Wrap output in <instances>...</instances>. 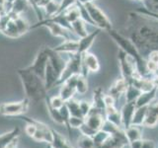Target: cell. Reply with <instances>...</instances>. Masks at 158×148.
Masks as SVG:
<instances>
[{
    "instance_id": "1",
    "label": "cell",
    "mask_w": 158,
    "mask_h": 148,
    "mask_svg": "<svg viewBox=\"0 0 158 148\" xmlns=\"http://www.w3.org/2000/svg\"><path fill=\"white\" fill-rule=\"evenodd\" d=\"M127 29L128 39L144 58L150 51H158V28L148 23L147 17L135 11L130 12Z\"/></svg>"
},
{
    "instance_id": "2",
    "label": "cell",
    "mask_w": 158,
    "mask_h": 148,
    "mask_svg": "<svg viewBox=\"0 0 158 148\" xmlns=\"http://www.w3.org/2000/svg\"><path fill=\"white\" fill-rule=\"evenodd\" d=\"M17 73L19 77L21 78L25 95H26V98L30 100V102L33 101L35 103H38L40 101L46 100V98L48 97V91L44 86V79L39 77L36 73H34L28 67L17 69Z\"/></svg>"
},
{
    "instance_id": "3",
    "label": "cell",
    "mask_w": 158,
    "mask_h": 148,
    "mask_svg": "<svg viewBox=\"0 0 158 148\" xmlns=\"http://www.w3.org/2000/svg\"><path fill=\"white\" fill-rule=\"evenodd\" d=\"M108 33L113 39V41L118 44V47H120V49H122V51H125L127 56H130L131 57L135 59L137 71L140 73V75H142L143 77H149L150 74L146 69V59L140 54L139 51H138L137 47L135 46V43H133L128 38L125 37L121 33L115 31L114 29L110 30Z\"/></svg>"
},
{
    "instance_id": "4",
    "label": "cell",
    "mask_w": 158,
    "mask_h": 148,
    "mask_svg": "<svg viewBox=\"0 0 158 148\" xmlns=\"http://www.w3.org/2000/svg\"><path fill=\"white\" fill-rule=\"evenodd\" d=\"M82 73V54L80 53H72L71 57L66 61L65 67L59 76L57 81V85H61L63 82H65L69 77H71L75 74Z\"/></svg>"
},
{
    "instance_id": "5",
    "label": "cell",
    "mask_w": 158,
    "mask_h": 148,
    "mask_svg": "<svg viewBox=\"0 0 158 148\" xmlns=\"http://www.w3.org/2000/svg\"><path fill=\"white\" fill-rule=\"evenodd\" d=\"M39 27H44L49 30V32L54 37H59L62 38L64 41H67V39H78L79 38L74 34L72 31L68 30L66 28H64L60 25H58L54 22L49 21L48 19H44L42 21H39L36 25L31 27V29L35 28H39Z\"/></svg>"
},
{
    "instance_id": "6",
    "label": "cell",
    "mask_w": 158,
    "mask_h": 148,
    "mask_svg": "<svg viewBox=\"0 0 158 148\" xmlns=\"http://www.w3.org/2000/svg\"><path fill=\"white\" fill-rule=\"evenodd\" d=\"M84 6L86 7L89 15H90V18L92 20V22L94 23V26H96L99 29L104 30V31L107 32L113 29L112 24L109 18L106 16V14L100 8H98L93 2L84 4Z\"/></svg>"
},
{
    "instance_id": "7",
    "label": "cell",
    "mask_w": 158,
    "mask_h": 148,
    "mask_svg": "<svg viewBox=\"0 0 158 148\" xmlns=\"http://www.w3.org/2000/svg\"><path fill=\"white\" fill-rule=\"evenodd\" d=\"M29 106L30 100L28 98L19 102L2 103L0 104V115L5 117H19L28 111Z\"/></svg>"
},
{
    "instance_id": "8",
    "label": "cell",
    "mask_w": 158,
    "mask_h": 148,
    "mask_svg": "<svg viewBox=\"0 0 158 148\" xmlns=\"http://www.w3.org/2000/svg\"><path fill=\"white\" fill-rule=\"evenodd\" d=\"M118 62H120L122 77L127 82V84H131L133 74L137 71L135 59L120 49L118 51Z\"/></svg>"
},
{
    "instance_id": "9",
    "label": "cell",
    "mask_w": 158,
    "mask_h": 148,
    "mask_svg": "<svg viewBox=\"0 0 158 148\" xmlns=\"http://www.w3.org/2000/svg\"><path fill=\"white\" fill-rule=\"evenodd\" d=\"M48 62V54L47 51V47H44L38 51L34 62L30 66H28V68L31 69L34 73H36L39 77L44 79V72H46Z\"/></svg>"
},
{
    "instance_id": "10",
    "label": "cell",
    "mask_w": 158,
    "mask_h": 148,
    "mask_svg": "<svg viewBox=\"0 0 158 148\" xmlns=\"http://www.w3.org/2000/svg\"><path fill=\"white\" fill-rule=\"evenodd\" d=\"M84 122L95 131L100 130L105 122V113L95 107H92L91 111L84 117Z\"/></svg>"
},
{
    "instance_id": "11",
    "label": "cell",
    "mask_w": 158,
    "mask_h": 148,
    "mask_svg": "<svg viewBox=\"0 0 158 148\" xmlns=\"http://www.w3.org/2000/svg\"><path fill=\"white\" fill-rule=\"evenodd\" d=\"M100 70V63L98 58L90 52L82 53V75L87 77L88 72H98Z\"/></svg>"
},
{
    "instance_id": "12",
    "label": "cell",
    "mask_w": 158,
    "mask_h": 148,
    "mask_svg": "<svg viewBox=\"0 0 158 148\" xmlns=\"http://www.w3.org/2000/svg\"><path fill=\"white\" fill-rule=\"evenodd\" d=\"M79 74H75L71 77H69L65 82L61 84L60 91H59V96L64 102H67L68 100L73 98L74 94L76 93V82Z\"/></svg>"
},
{
    "instance_id": "13",
    "label": "cell",
    "mask_w": 158,
    "mask_h": 148,
    "mask_svg": "<svg viewBox=\"0 0 158 148\" xmlns=\"http://www.w3.org/2000/svg\"><path fill=\"white\" fill-rule=\"evenodd\" d=\"M158 125V101L151 102L147 107V115L142 126L153 128Z\"/></svg>"
},
{
    "instance_id": "14",
    "label": "cell",
    "mask_w": 158,
    "mask_h": 148,
    "mask_svg": "<svg viewBox=\"0 0 158 148\" xmlns=\"http://www.w3.org/2000/svg\"><path fill=\"white\" fill-rule=\"evenodd\" d=\"M47 51H48V54L49 63L52 64V67L54 68V70H56L58 75L60 76L63 68L65 67L66 61H64V59L59 56V52L56 51L53 48L47 47Z\"/></svg>"
},
{
    "instance_id": "15",
    "label": "cell",
    "mask_w": 158,
    "mask_h": 148,
    "mask_svg": "<svg viewBox=\"0 0 158 148\" xmlns=\"http://www.w3.org/2000/svg\"><path fill=\"white\" fill-rule=\"evenodd\" d=\"M135 109H136L135 102L125 103V105L123 106L121 110V117H122V125L123 130L131 125V120Z\"/></svg>"
},
{
    "instance_id": "16",
    "label": "cell",
    "mask_w": 158,
    "mask_h": 148,
    "mask_svg": "<svg viewBox=\"0 0 158 148\" xmlns=\"http://www.w3.org/2000/svg\"><path fill=\"white\" fill-rule=\"evenodd\" d=\"M102 30L101 29H96L94 30L93 32L87 34V36H85L84 38H81L78 39V51L77 53H84L88 51V49L90 48V47L92 46V43L95 41V39L97 38V36L101 33Z\"/></svg>"
},
{
    "instance_id": "17",
    "label": "cell",
    "mask_w": 158,
    "mask_h": 148,
    "mask_svg": "<svg viewBox=\"0 0 158 148\" xmlns=\"http://www.w3.org/2000/svg\"><path fill=\"white\" fill-rule=\"evenodd\" d=\"M58 79H59V75L48 61L46 68V72H44V86H46L47 91L51 90L52 87L56 86Z\"/></svg>"
},
{
    "instance_id": "18",
    "label": "cell",
    "mask_w": 158,
    "mask_h": 148,
    "mask_svg": "<svg viewBox=\"0 0 158 148\" xmlns=\"http://www.w3.org/2000/svg\"><path fill=\"white\" fill-rule=\"evenodd\" d=\"M127 85H128L127 82L123 77L120 79H117V80L112 84V86L110 87L109 94L115 98V100L117 101L123 95H125V92L127 90Z\"/></svg>"
},
{
    "instance_id": "19",
    "label": "cell",
    "mask_w": 158,
    "mask_h": 148,
    "mask_svg": "<svg viewBox=\"0 0 158 148\" xmlns=\"http://www.w3.org/2000/svg\"><path fill=\"white\" fill-rule=\"evenodd\" d=\"M105 120L118 127H123L121 111H118L116 106L105 108Z\"/></svg>"
},
{
    "instance_id": "20",
    "label": "cell",
    "mask_w": 158,
    "mask_h": 148,
    "mask_svg": "<svg viewBox=\"0 0 158 148\" xmlns=\"http://www.w3.org/2000/svg\"><path fill=\"white\" fill-rule=\"evenodd\" d=\"M157 91H158L157 88H153L151 91L142 92L135 100V107L136 108H140V107L148 106L151 102H153L155 100Z\"/></svg>"
},
{
    "instance_id": "21",
    "label": "cell",
    "mask_w": 158,
    "mask_h": 148,
    "mask_svg": "<svg viewBox=\"0 0 158 148\" xmlns=\"http://www.w3.org/2000/svg\"><path fill=\"white\" fill-rule=\"evenodd\" d=\"M131 84L135 86V87H136L141 93L142 92L151 91L153 88H155L154 85H153L152 78H150V77H143V76H141L139 78L133 79Z\"/></svg>"
},
{
    "instance_id": "22",
    "label": "cell",
    "mask_w": 158,
    "mask_h": 148,
    "mask_svg": "<svg viewBox=\"0 0 158 148\" xmlns=\"http://www.w3.org/2000/svg\"><path fill=\"white\" fill-rule=\"evenodd\" d=\"M57 52L76 53L78 51V39H67L53 48Z\"/></svg>"
},
{
    "instance_id": "23",
    "label": "cell",
    "mask_w": 158,
    "mask_h": 148,
    "mask_svg": "<svg viewBox=\"0 0 158 148\" xmlns=\"http://www.w3.org/2000/svg\"><path fill=\"white\" fill-rule=\"evenodd\" d=\"M125 134L127 136V139L128 143L131 141L137 140V139H142L141 126L130 125L128 127L125 128Z\"/></svg>"
},
{
    "instance_id": "24",
    "label": "cell",
    "mask_w": 158,
    "mask_h": 148,
    "mask_svg": "<svg viewBox=\"0 0 158 148\" xmlns=\"http://www.w3.org/2000/svg\"><path fill=\"white\" fill-rule=\"evenodd\" d=\"M52 132H53V140L51 143L52 148H74L71 145V143L65 139V137L62 136L56 130H54L53 128H52Z\"/></svg>"
},
{
    "instance_id": "25",
    "label": "cell",
    "mask_w": 158,
    "mask_h": 148,
    "mask_svg": "<svg viewBox=\"0 0 158 148\" xmlns=\"http://www.w3.org/2000/svg\"><path fill=\"white\" fill-rule=\"evenodd\" d=\"M147 107H140L136 108L135 113H133L132 120H131V125H137V126H142L143 121H144L146 115H147Z\"/></svg>"
},
{
    "instance_id": "26",
    "label": "cell",
    "mask_w": 158,
    "mask_h": 148,
    "mask_svg": "<svg viewBox=\"0 0 158 148\" xmlns=\"http://www.w3.org/2000/svg\"><path fill=\"white\" fill-rule=\"evenodd\" d=\"M71 28H72L73 33L75 34L79 39L87 36V30H86V26H85V22H84L81 18L72 22Z\"/></svg>"
},
{
    "instance_id": "27",
    "label": "cell",
    "mask_w": 158,
    "mask_h": 148,
    "mask_svg": "<svg viewBox=\"0 0 158 148\" xmlns=\"http://www.w3.org/2000/svg\"><path fill=\"white\" fill-rule=\"evenodd\" d=\"M1 32L9 38H18L21 36L18 31V28L16 26V23H15L14 19H11V18H10L7 25L5 26V28Z\"/></svg>"
},
{
    "instance_id": "28",
    "label": "cell",
    "mask_w": 158,
    "mask_h": 148,
    "mask_svg": "<svg viewBox=\"0 0 158 148\" xmlns=\"http://www.w3.org/2000/svg\"><path fill=\"white\" fill-rule=\"evenodd\" d=\"M93 107H95L101 111H104L105 113V104H104V94L101 88H97L94 91L93 95V102H92Z\"/></svg>"
},
{
    "instance_id": "29",
    "label": "cell",
    "mask_w": 158,
    "mask_h": 148,
    "mask_svg": "<svg viewBox=\"0 0 158 148\" xmlns=\"http://www.w3.org/2000/svg\"><path fill=\"white\" fill-rule=\"evenodd\" d=\"M65 105H66V107L68 109L70 116L84 118V117L82 115V112L80 110V106H79V102L78 101L74 100V99L72 98V99H70V100H68L67 102H65Z\"/></svg>"
},
{
    "instance_id": "30",
    "label": "cell",
    "mask_w": 158,
    "mask_h": 148,
    "mask_svg": "<svg viewBox=\"0 0 158 148\" xmlns=\"http://www.w3.org/2000/svg\"><path fill=\"white\" fill-rule=\"evenodd\" d=\"M64 14V16L67 19V21L69 23H72L74 21H76V20L80 19V11H79V8L77 6V4H73L72 6H70L69 8H67L65 11L61 12Z\"/></svg>"
},
{
    "instance_id": "31",
    "label": "cell",
    "mask_w": 158,
    "mask_h": 148,
    "mask_svg": "<svg viewBox=\"0 0 158 148\" xmlns=\"http://www.w3.org/2000/svg\"><path fill=\"white\" fill-rule=\"evenodd\" d=\"M141 94V92L138 90L136 87H135L131 84H128L127 87V90L125 92V99H126V103L128 102H135L137 97Z\"/></svg>"
},
{
    "instance_id": "32",
    "label": "cell",
    "mask_w": 158,
    "mask_h": 148,
    "mask_svg": "<svg viewBox=\"0 0 158 148\" xmlns=\"http://www.w3.org/2000/svg\"><path fill=\"white\" fill-rule=\"evenodd\" d=\"M46 105H47V109H48V115L51 117L52 120L56 122V123H58V125H64V121L62 120V117L60 115V113H59V110L57 109H54L52 108L51 105L48 104L47 98H46Z\"/></svg>"
},
{
    "instance_id": "33",
    "label": "cell",
    "mask_w": 158,
    "mask_h": 148,
    "mask_svg": "<svg viewBox=\"0 0 158 148\" xmlns=\"http://www.w3.org/2000/svg\"><path fill=\"white\" fill-rule=\"evenodd\" d=\"M28 5H29L28 0H15L11 4V11L10 12L20 15L27 9Z\"/></svg>"
},
{
    "instance_id": "34",
    "label": "cell",
    "mask_w": 158,
    "mask_h": 148,
    "mask_svg": "<svg viewBox=\"0 0 158 148\" xmlns=\"http://www.w3.org/2000/svg\"><path fill=\"white\" fill-rule=\"evenodd\" d=\"M87 77L83 76L82 74H79L76 82V92L80 95H85L88 91V82Z\"/></svg>"
},
{
    "instance_id": "35",
    "label": "cell",
    "mask_w": 158,
    "mask_h": 148,
    "mask_svg": "<svg viewBox=\"0 0 158 148\" xmlns=\"http://www.w3.org/2000/svg\"><path fill=\"white\" fill-rule=\"evenodd\" d=\"M110 136H111V134L109 132H107L104 130H100L92 136V138H93V141H94L95 146H99V145H102Z\"/></svg>"
},
{
    "instance_id": "36",
    "label": "cell",
    "mask_w": 158,
    "mask_h": 148,
    "mask_svg": "<svg viewBox=\"0 0 158 148\" xmlns=\"http://www.w3.org/2000/svg\"><path fill=\"white\" fill-rule=\"evenodd\" d=\"M95 144H94L93 138L91 136H87L81 134L77 139V148H94Z\"/></svg>"
},
{
    "instance_id": "37",
    "label": "cell",
    "mask_w": 158,
    "mask_h": 148,
    "mask_svg": "<svg viewBox=\"0 0 158 148\" xmlns=\"http://www.w3.org/2000/svg\"><path fill=\"white\" fill-rule=\"evenodd\" d=\"M83 123H84V118L70 116V117H69V120H68V126H67L68 132L71 133L70 131L71 128H77V130H79V128L83 125Z\"/></svg>"
},
{
    "instance_id": "38",
    "label": "cell",
    "mask_w": 158,
    "mask_h": 148,
    "mask_svg": "<svg viewBox=\"0 0 158 148\" xmlns=\"http://www.w3.org/2000/svg\"><path fill=\"white\" fill-rule=\"evenodd\" d=\"M14 21H15V23H16V26L18 28V31H19L20 35H23L25 33H27L29 30L31 29V26L27 23V21H25V20L20 16L15 18Z\"/></svg>"
},
{
    "instance_id": "39",
    "label": "cell",
    "mask_w": 158,
    "mask_h": 148,
    "mask_svg": "<svg viewBox=\"0 0 158 148\" xmlns=\"http://www.w3.org/2000/svg\"><path fill=\"white\" fill-rule=\"evenodd\" d=\"M58 8H59V3H57L56 0H52L47 6H46V11H47V15L48 18L52 17L54 15H56L58 12Z\"/></svg>"
},
{
    "instance_id": "40",
    "label": "cell",
    "mask_w": 158,
    "mask_h": 148,
    "mask_svg": "<svg viewBox=\"0 0 158 148\" xmlns=\"http://www.w3.org/2000/svg\"><path fill=\"white\" fill-rule=\"evenodd\" d=\"M47 100H48L49 105H51L54 109H57V110H59V109H60L64 105V104H65V102L62 100L61 97L59 95L58 96H53L52 98L47 97Z\"/></svg>"
},
{
    "instance_id": "41",
    "label": "cell",
    "mask_w": 158,
    "mask_h": 148,
    "mask_svg": "<svg viewBox=\"0 0 158 148\" xmlns=\"http://www.w3.org/2000/svg\"><path fill=\"white\" fill-rule=\"evenodd\" d=\"M51 1H52V0H34V1H33V4H32L33 9L38 14L39 18H40V16H41V14H40V9L46 8V6Z\"/></svg>"
},
{
    "instance_id": "42",
    "label": "cell",
    "mask_w": 158,
    "mask_h": 148,
    "mask_svg": "<svg viewBox=\"0 0 158 148\" xmlns=\"http://www.w3.org/2000/svg\"><path fill=\"white\" fill-rule=\"evenodd\" d=\"M142 2L148 11L158 13V0H143Z\"/></svg>"
},
{
    "instance_id": "43",
    "label": "cell",
    "mask_w": 158,
    "mask_h": 148,
    "mask_svg": "<svg viewBox=\"0 0 158 148\" xmlns=\"http://www.w3.org/2000/svg\"><path fill=\"white\" fill-rule=\"evenodd\" d=\"M135 11L138 14H141L143 15V16H146L148 18H151L153 20H156V21H158V13H154V12H150L148 11L147 9H145L144 7L143 8H137L135 9Z\"/></svg>"
},
{
    "instance_id": "44",
    "label": "cell",
    "mask_w": 158,
    "mask_h": 148,
    "mask_svg": "<svg viewBox=\"0 0 158 148\" xmlns=\"http://www.w3.org/2000/svg\"><path fill=\"white\" fill-rule=\"evenodd\" d=\"M79 106H80V110L82 112V115H83L84 117H85L88 115L89 112L91 111V109L93 107L92 103L87 102V101H81V102H79Z\"/></svg>"
},
{
    "instance_id": "45",
    "label": "cell",
    "mask_w": 158,
    "mask_h": 148,
    "mask_svg": "<svg viewBox=\"0 0 158 148\" xmlns=\"http://www.w3.org/2000/svg\"><path fill=\"white\" fill-rule=\"evenodd\" d=\"M76 1H77V0H61V1L59 2V8H58L57 14L61 13L63 11H65L67 8L72 6L73 4H75Z\"/></svg>"
},
{
    "instance_id": "46",
    "label": "cell",
    "mask_w": 158,
    "mask_h": 148,
    "mask_svg": "<svg viewBox=\"0 0 158 148\" xmlns=\"http://www.w3.org/2000/svg\"><path fill=\"white\" fill-rule=\"evenodd\" d=\"M79 131L81 132V134H84V135H87V136H93L97 131H95L94 130H92L91 127H89L88 125H85V122L83 123V125L79 128Z\"/></svg>"
},
{
    "instance_id": "47",
    "label": "cell",
    "mask_w": 158,
    "mask_h": 148,
    "mask_svg": "<svg viewBox=\"0 0 158 148\" xmlns=\"http://www.w3.org/2000/svg\"><path fill=\"white\" fill-rule=\"evenodd\" d=\"M37 130V126L32 122H27L26 126H25V132L26 134L29 135L30 137H33V135L35 134V132Z\"/></svg>"
},
{
    "instance_id": "48",
    "label": "cell",
    "mask_w": 158,
    "mask_h": 148,
    "mask_svg": "<svg viewBox=\"0 0 158 148\" xmlns=\"http://www.w3.org/2000/svg\"><path fill=\"white\" fill-rule=\"evenodd\" d=\"M115 98L111 96L110 94H106L104 95V104H105V108L106 107H113L115 106Z\"/></svg>"
},
{
    "instance_id": "49",
    "label": "cell",
    "mask_w": 158,
    "mask_h": 148,
    "mask_svg": "<svg viewBox=\"0 0 158 148\" xmlns=\"http://www.w3.org/2000/svg\"><path fill=\"white\" fill-rule=\"evenodd\" d=\"M141 148H156V144L153 140L150 139H142Z\"/></svg>"
},
{
    "instance_id": "50",
    "label": "cell",
    "mask_w": 158,
    "mask_h": 148,
    "mask_svg": "<svg viewBox=\"0 0 158 148\" xmlns=\"http://www.w3.org/2000/svg\"><path fill=\"white\" fill-rule=\"evenodd\" d=\"M146 59H148V60H151V61L158 64V51H150L149 53H148Z\"/></svg>"
},
{
    "instance_id": "51",
    "label": "cell",
    "mask_w": 158,
    "mask_h": 148,
    "mask_svg": "<svg viewBox=\"0 0 158 148\" xmlns=\"http://www.w3.org/2000/svg\"><path fill=\"white\" fill-rule=\"evenodd\" d=\"M141 145H142V139H137L128 143L130 148H141Z\"/></svg>"
},
{
    "instance_id": "52",
    "label": "cell",
    "mask_w": 158,
    "mask_h": 148,
    "mask_svg": "<svg viewBox=\"0 0 158 148\" xmlns=\"http://www.w3.org/2000/svg\"><path fill=\"white\" fill-rule=\"evenodd\" d=\"M18 137L19 136H17L16 138H14V139L10 142L5 148H17V146H18Z\"/></svg>"
},
{
    "instance_id": "53",
    "label": "cell",
    "mask_w": 158,
    "mask_h": 148,
    "mask_svg": "<svg viewBox=\"0 0 158 148\" xmlns=\"http://www.w3.org/2000/svg\"><path fill=\"white\" fill-rule=\"evenodd\" d=\"M152 82H153V85H154V87L158 89V77L153 76L152 77Z\"/></svg>"
},
{
    "instance_id": "54",
    "label": "cell",
    "mask_w": 158,
    "mask_h": 148,
    "mask_svg": "<svg viewBox=\"0 0 158 148\" xmlns=\"http://www.w3.org/2000/svg\"><path fill=\"white\" fill-rule=\"evenodd\" d=\"M77 1L81 4H86V3H90V2L95 1V0H77Z\"/></svg>"
},
{
    "instance_id": "55",
    "label": "cell",
    "mask_w": 158,
    "mask_h": 148,
    "mask_svg": "<svg viewBox=\"0 0 158 148\" xmlns=\"http://www.w3.org/2000/svg\"><path fill=\"white\" fill-rule=\"evenodd\" d=\"M152 75H153V76H156V77H158V67L156 68V70L152 73Z\"/></svg>"
},
{
    "instance_id": "56",
    "label": "cell",
    "mask_w": 158,
    "mask_h": 148,
    "mask_svg": "<svg viewBox=\"0 0 158 148\" xmlns=\"http://www.w3.org/2000/svg\"><path fill=\"white\" fill-rule=\"evenodd\" d=\"M46 148H52V145H51V144H48Z\"/></svg>"
},
{
    "instance_id": "57",
    "label": "cell",
    "mask_w": 158,
    "mask_h": 148,
    "mask_svg": "<svg viewBox=\"0 0 158 148\" xmlns=\"http://www.w3.org/2000/svg\"><path fill=\"white\" fill-rule=\"evenodd\" d=\"M140 1H143V0H140Z\"/></svg>"
}]
</instances>
